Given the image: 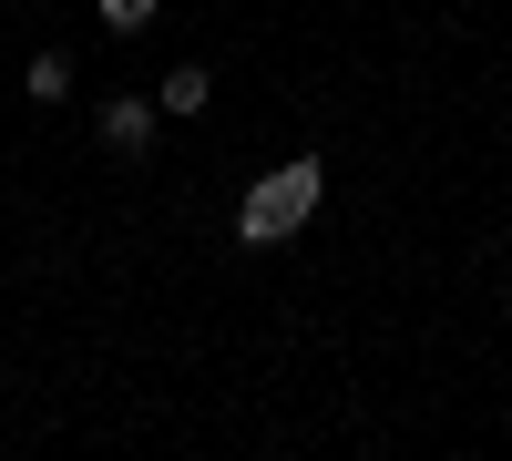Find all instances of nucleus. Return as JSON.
Wrapping results in <instances>:
<instances>
[{"mask_svg": "<svg viewBox=\"0 0 512 461\" xmlns=\"http://www.w3.org/2000/svg\"><path fill=\"white\" fill-rule=\"evenodd\" d=\"M318 195H328V164H318V154H287L267 185H246V205H236V236H246V246H287L297 226L318 216Z\"/></svg>", "mask_w": 512, "mask_h": 461, "instance_id": "obj_1", "label": "nucleus"}, {"mask_svg": "<svg viewBox=\"0 0 512 461\" xmlns=\"http://www.w3.org/2000/svg\"><path fill=\"white\" fill-rule=\"evenodd\" d=\"M93 134H103L113 154H144V144H154V103H144V93H113V103H103V123H93Z\"/></svg>", "mask_w": 512, "mask_h": 461, "instance_id": "obj_2", "label": "nucleus"}, {"mask_svg": "<svg viewBox=\"0 0 512 461\" xmlns=\"http://www.w3.org/2000/svg\"><path fill=\"white\" fill-rule=\"evenodd\" d=\"M205 93H216V82H205V62H175V72H164V103H154V113H205Z\"/></svg>", "mask_w": 512, "mask_h": 461, "instance_id": "obj_3", "label": "nucleus"}, {"mask_svg": "<svg viewBox=\"0 0 512 461\" xmlns=\"http://www.w3.org/2000/svg\"><path fill=\"white\" fill-rule=\"evenodd\" d=\"M21 82H31L41 103H62V93H72V52H31V72H21Z\"/></svg>", "mask_w": 512, "mask_h": 461, "instance_id": "obj_4", "label": "nucleus"}, {"mask_svg": "<svg viewBox=\"0 0 512 461\" xmlns=\"http://www.w3.org/2000/svg\"><path fill=\"white\" fill-rule=\"evenodd\" d=\"M154 11H164V0H103V21H113V31H144Z\"/></svg>", "mask_w": 512, "mask_h": 461, "instance_id": "obj_5", "label": "nucleus"}]
</instances>
